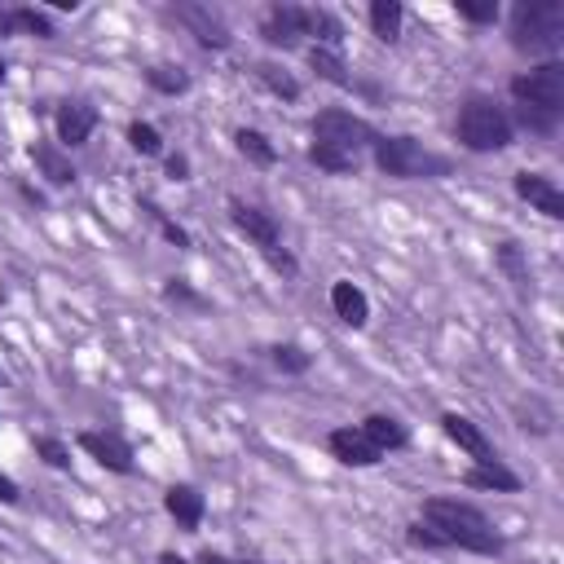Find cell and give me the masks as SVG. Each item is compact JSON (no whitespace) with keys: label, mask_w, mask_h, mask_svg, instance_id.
Here are the masks:
<instances>
[{"label":"cell","mask_w":564,"mask_h":564,"mask_svg":"<svg viewBox=\"0 0 564 564\" xmlns=\"http://www.w3.org/2000/svg\"><path fill=\"white\" fill-rule=\"evenodd\" d=\"M419 521L428 525L446 547H459V551H472V555H503V538L499 529L489 525V516L472 503H459V499H428L419 512Z\"/></svg>","instance_id":"cell-1"},{"label":"cell","mask_w":564,"mask_h":564,"mask_svg":"<svg viewBox=\"0 0 564 564\" xmlns=\"http://www.w3.org/2000/svg\"><path fill=\"white\" fill-rule=\"evenodd\" d=\"M454 132L459 141L472 151V155H499L516 141V124L512 115L493 102V98H467L459 106V119H454Z\"/></svg>","instance_id":"cell-2"},{"label":"cell","mask_w":564,"mask_h":564,"mask_svg":"<svg viewBox=\"0 0 564 564\" xmlns=\"http://www.w3.org/2000/svg\"><path fill=\"white\" fill-rule=\"evenodd\" d=\"M508 36L516 53H529V57L555 53L564 44V5L560 0H521V5H512Z\"/></svg>","instance_id":"cell-3"},{"label":"cell","mask_w":564,"mask_h":564,"mask_svg":"<svg viewBox=\"0 0 564 564\" xmlns=\"http://www.w3.org/2000/svg\"><path fill=\"white\" fill-rule=\"evenodd\" d=\"M375 168L384 177H397V181H433V177H446L450 172V159L433 155V151H423L414 137H375Z\"/></svg>","instance_id":"cell-4"},{"label":"cell","mask_w":564,"mask_h":564,"mask_svg":"<svg viewBox=\"0 0 564 564\" xmlns=\"http://www.w3.org/2000/svg\"><path fill=\"white\" fill-rule=\"evenodd\" d=\"M516 106L529 111H547V115H564V62L547 57L534 70H521V76L508 85Z\"/></svg>","instance_id":"cell-5"},{"label":"cell","mask_w":564,"mask_h":564,"mask_svg":"<svg viewBox=\"0 0 564 564\" xmlns=\"http://www.w3.org/2000/svg\"><path fill=\"white\" fill-rule=\"evenodd\" d=\"M309 128H313V141L335 146L344 155H358V159H362V151L375 146V137H380L362 115H352V111H318Z\"/></svg>","instance_id":"cell-6"},{"label":"cell","mask_w":564,"mask_h":564,"mask_svg":"<svg viewBox=\"0 0 564 564\" xmlns=\"http://www.w3.org/2000/svg\"><path fill=\"white\" fill-rule=\"evenodd\" d=\"M53 128H57V146L62 151H76L93 137L98 128V106L85 102V98H66L57 111H53Z\"/></svg>","instance_id":"cell-7"},{"label":"cell","mask_w":564,"mask_h":564,"mask_svg":"<svg viewBox=\"0 0 564 564\" xmlns=\"http://www.w3.org/2000/svg\"><path fill=\"white\" fill-rule=\"evenodd\" d=\"M260 40L269 44V49H300V40H305V5H273L269 14H265V23H260Z\"/></svg>","instance_id":"cell-8"},{"label":"cell","mask_w":564,"mask_h":564,"mask_svg":"<svg viewBox=\"0 0 564 564\" xmlns=\"http://www.w3.org/2000/svg\"><path fill=\"white\" fill-rule=\"evenodd\" d=\"M516 198H525L534 211H542L547 221H564V190L551 181V177H542V172H516Z\"/></svg>","instance_id":"cell-9"},{"label":"cell","mask_w":564,"mask_h":564,"mask_svg":"<svg viewBox=\"0 0 564 564\" xmlns=\"http://www.w3.org/2000/svg\"><path fill=\"white\" fill-rule=\"evenodd\" d=\"M441 433L472 459V463H499V454H493V446H489V437L480 433V423H472L467 414H441Z\"/></svg>","instance_id":"cell-10"},{"label":"cell","mask_w":564,"mask_h":564,"mask_svg":"<svg viewBox=\"0 0 564 564\" xmlns=\"http://www.w3.org/2000/svg\"><path fill=\"white\" fill-rule=\"evenodd\" d=\"M230 221L239 226V234H247V243L252 247H273V243H282L278 239V221L269 217L265 207H256V203H243V198H230Z\"/></svg>","instance_id":"cell-11"},{"label":"cell","mask_w":564,"mask_h":564,"mask_svg":"<svg viewBox=\"0 0 564 564\" xmlns=\"http://www.w3.org/2000/svg\"><path fill=\"white\" fill-rule=\"evenodd\" d=\"M326 450H331V459L344 463V467H380V463H384V454L362 437V428H335V433L326 437Z\"/></svg>","instance_id":"cell-12"},{"label":"cell","mask_w":564,"mask_h":564,"mask_svg":"<svg viewBox=\"0 0 564 564\" xmlns=\"http://www.w3.org/2000/svg\"><path fill=\"white\" fill-rule=\"evenodd\" d=\"M80 450L98 463V467H106V472H115V476H132V450L119 441V437H111V433H80Z\"/></svg>","instance_id":"cell-13"},{"label":"cell","mask_w":564,"mask_h":564,"mask_svg":"<svg viewBox=\"0 0 564 564\" xmlns=\"http://www.w3.org/2000/svg\"><path fill=\"white\" fill-rule=\"evenodd\" d=\"M31 164L36 172L53 185V190H66V185H76V164H70V155L57 146V141H31Z\"/></svg>","instance_id":"cell-14"},{"label":"cell","mask_w":564,"mask_h":564,"mask_svg":"<svg viewBox=\"0 0 564 564\" xmlns=\"http://www.w3.org/2000/svg\"><path fill=\"white\" fill-rule=\"evenodd\" d=\"M164 512L177 521V529L194 534V529L203 525L207 503H203V493H198L194 485H168V493H164Z\"/></svg>","instance_id":"cell-15"},{"label":"cell","mask_w":564,"mask_h":564,"mask_svg":"<svg viewBox=\"0 0 564 564\" xmlns=\"http://www.w3.org/2000/svg\"><path fill=\"white\" fill-rule=\"evenodd\" d=\"M358 428H362V437H367L380 454H393V450H406V446H410V428H406L397 414H367Z\"/></svg>","instance_id":"cell-16"},{"label":"cell","mask_w":564,"mask_h":564,"mask_svg":"<svg viewBox=\"0 0 564 564\" xmlns=\"http://www.w3.org/2000/svg\"><path fill=\"white\" fill-rule=\"evenodd\" d=\"M331 309L352 331H362L371 322V300H367V292L358 287V282H335V287H331Z\"/></svg>","instance_id":"cell-17"},{"label":"cell","mask_w":564,"mask_h":564,"mask_svg":"<svg viewBox=\"0 0 564 564\" xmlns=\"http://www.w3.org/2000/svg\"><path fill=\"white\" fill-rule=\"evenodd\" d=\"M463 485L467 489H493V493H521L525 489V480L512 467H503V459L499 463H472L463 472Z\"/></svg>","instance_id":"cell-18"},{"label":"cell","mask_w":564,"mask_h":564,"mask_svg":"<svg viewBox=\"0 0 564 564\" xmlns=\"http://www.w3.org/2000/svg\"><path fill=\"white\" fill-rule=\"evenodd\" d=\"M177 14H181V23L194 27V36H198L203 49H230V44H234L230 27H226L217 14H211V10H177Z\"/></svg>","instance_id":"cell-19"},{"label":"cell","mask_w":564,"mask_h":564,"mask_svg":"<svg viewBox=\"0 0 564 564\" xmlns=\"http://www.w3.org/2000/svg\"><path fill=\"white\" fill-rule=\"evenodd\" d=\"M234 151H239L247 164H256V168H273V164H278L273 141H269L260 128H239V132H234Z\"/></svg>","instance_id":"cell-20"},{"label":"cell","mask_w":564,"mask_h":564,"mask_svg":"<svg viewBox=\"0 0 564 564\" xmlns=\"http://www.w3.org/2000/svg\"><path fill=\"white\" fill-rule=\"evenodd\" d=\"M493 260H499V269L508 273V282L521 292V296H529L534 292V278H529V260H525V252L516 247V243H499L493 247Z\"/></svg>","instance_id":"cell-21"},{"label":"cell","mask_w":564,"mask_h":564,"mask_svg":"<svg viewBox=\"0 0 564 564\" xmlns=\"http://www.w3.org/2000/svg\"><path fill=\"white\" fill-rule=\"evenodd\" d=\"M305 36H313L318 49L339 53V44H344V23H339L331 10H305Z\"/></svg>","instance_id":"cell-22"},{"label":"cell","mask_w":564,"mask_h":564,"mask_svg":"<svg viewBox=\"0 0 564 564\" xmlns=\"http://www.w3.org/2000/svg\"><path fill=\"white\" fill-rule=\"evenodd\" d=\"M252 70H256V80H260L273 98H282V102H296V98H300V80L292 76L287 66H278V62H256Z\"/></svg>","instance_id":"cell-23"},{"label":"cell","mask_w":564,"mask_h":564,"mask_svg":"<svg viewBox=\"0 0 564 564\" xmlns=\"http://www.w3.org/2000/svg\"><path fill=\"white\" fill-rule=\"evenodd\" d=\"M401 0H371V31L384 40V44H397L401 40Z\"/></svg>","instance_id":"cell-24"},{"label":"cell","mask_w":564,"mask_h":564,"mask_svg":"<svg viewBox=\"0 0 564 564\" xmlns=\"http://www.w3.org/2000/svg\"><path fill=\"white\" fill-rule=\"evenodd\" d=\"M309 70L318 80H326V85H335V89H352V76H348V66H344V57L339 53H331V49H309Z\"/></svg>","instance_id":"cell-25"},{"label":"cell","mask_w":564,"mask_h":564,"mask_svg":"<svg viewBox=\"0 0 564 564\" xmlns=\"http://www.w3.org/2000/svg\"><path fill=\"white\" fill-rule=\"evenodd\" d=\"M309 164L313 168H322V172H331V177H348V172H358V155H344V151H335V146H322V141H313L309 146Z\"/></svg>","instance_id":"cell-26"},{"label":"cell","mask_w":564,"mask_h":564,"mask_svg":"<svg viewBox=\"0 0 564 564\" xmlns=\"http://www.w3.org/2000/svg\"><path fill=\"white\" fill-rule=\"evenodd\" d=\"M146 85H151L155 93H164V98H177V93H185V89H190V76H185L181 66L159 62V66H151V70H146Z\"/></svg>","instance_id":"cell-27"},{"label":"cell","mask_w":564,"mask_h":564,"mask_svg":"<svg viewBox=\"0 0 564 564\" xmlns=\"http://www.w3.org/2000/svg\"><path fill=\"white\" fill-rule=\"evenodd\" d=\"M269 358H273V367H278L282 375H309V367H313V358H309L300 344H273Z\"/></svg>","instance_id":"cell-28"},{"label":"cell","mask_w":564,"mask_h":564,"mask_svg":"<svg viewBox=\"0 0 564 564\" xmlns=\"http://www.w3.org/2000/svg\"><path fill=\"white\" fill-rule=\"evenodd\" d=\"M128 146H132L137 155L155 159V155H164V137H159V128H155V124H141V119H132V124H128Z\"/></svg>","instance_id":"cell-29"},{"label":"cell","mask_w":564,"mask_h":564,"mask_svg":"<svg viewBox=\"0 0 564 564\" xmlns=\"http://www.w3.org/2000/svg\"><path fill=\"white\" fill-rule=\"evenodd\" d=\"M14 23H18V31H23V36H36V40H53V36H57V31H53V23H49V14H40L36 5L14 10Z\"/></svg>","instance_id":"cell-30"},{"label":"cell","mask_w":564,"mask_h":564,"mask_svg":"<svg viewBox=\"0 0 564 564\" xmlns=\"http://www.w3.org/2000/svg\"><path fill=\"white\" fill-rule=\"evenodd\" d=\"M164 300H168V305H185V309H194V313L207 309V296H198L185 278H168V282H164Z\"/></svg>","instance_id":"cell-31"},{"label":"cell","mask_w":564,"mask_h":564,"mask_svg":"<svg viewBox=\"0 0 564 564\" xmlns=\"http://www.w3.org/2000/svg\"><path fill=\"white\" fill-rule=\"evenodd\" d=\"M454 14L467 18V23H476V27L499 23V5H493V0H454Z\"/></svg>","instance_id":"cell-32"},{"label":"cell","mask_w":564,"mask_h":564,"mask_svg":"<svg viewBox=\"0 0 564 564\" xmlns=\"http://www.w3.org/2000/svg\"><path fill=\"white\" fill-rule=\"evenodd\" d=\"M36 454H40L49 467H57V472H66V467H70V450H66L57 437H36Z\"/></svg>","instance_id":"cell-33"},{"label":"cell","mask_w":564,"mask_h":564,"mask_svg":"<svg viewBox=\"0 0 564 564\" xmlns=\"http://www.w3.org/2000/svg\"><path fill=\"white\" fill-rule=\"evenodd\" d=\"M260 256H265V260H269V269H273V273H282V278H296V273H300V260H296L287 247H282V243L265 247Z\"/></svg>","instance_id":"cell-34"},{"label":"cell","mask_w":564,"mask_h":564,"mask_svg":"<svg viewBox=\"0 0 564 564\" xmlns=\"http://www.w3.org/2000/svg\"><path fill=\"white\" fill-rule=\"evenodd\" d=\"M146 211H151V217L159 221V230H164V239H168L172 247H190V234H185V230H181L177 221H168V217H164V211H159L155 203H146Z\"/></svg>","instance_id":"cell-35"},{"label":"cell","mask_w":564,"mask_h":564,"mask_svg":"<svg viewBox=\"0 0 564 564\" xmlns=\"http://www.w3.org/2000/svg\"><path fill=\"white\" fill-rule=\"evenodd\" d=\"M406 538H410V547H423V551H441L446 542L428 529V525H423V521H414V525H406Z\"/></svg>","instance_id":"cell-36"},{"label":"cell","mask_w":564,"mask_h":564,"mask_svg":"<svg viewBox=\"0 0 564 564\" xmlns=\"http://www.w3.org/2000/svg\"><path fill=\"white\" fill-rule=\"evenodd\" d=\"M18 499H23V493H18V480H14V476H5V472H0V503H10V508H14Z\"/></svg>","instance_id":"cell-37"},{"label":"cell","mask_w":564,"mask_h":564,"mask_svg":"<svg viewBox=\"0 0 564 564\" xmlns=\"http://www.w3.org/2000/svg\"><path fill=\"white\" fill-rule=\"evenodd\" d=\"M168 177L172 181H190V159L185 155H168Z\"/></svg>","instance_id":"cell-38"},{"label":"cell","mask_w":564,"mask_h":564,"mask_svg":"<svg viewBox=\"0 0 564 564\" xmlns=\"http://www.w3.org/2000/svg\"><path fill=\"white\" fill-rule=\"evenodd\" d=\"M0 36H18V23H14V10H0Z\"/></svg>","instance_id":"cell-39"},{"label":"cell","mask_w":564,"mask_h":564,"mask_svg":"<svg viewBox=\"0 0 564 564\" xmlns=\"http://www.w3.org/2000/svg\"><path fill=\"white\" fill-rule=\"evenodd\" d=\"M190 564H230V560H226V555H217V551H203V555H198V560H190Z\"/></svg>","instance_id":"cell-40"},{"label":"cell","mask_w":564,"mask_h":564,"mask_svg":"<svg viewBox=\"0 0 564 564\" xmlns=\"http://www.w3.org/2000/svg\"><path fill=\"white\" fill-rule=\"evenodd\" d=\"M49 5L62 10V14H76V10H80V0H49Z\"/></svg>","instance_id":"cell-41"},{"label":"cell","mask_w":564,"mask_h":564,"mask_svg":"<svg viewBox=\"0 0 564 564\" xmlns=\"http://www.w3.org/2000/svg\"><path fill=\"white\" fill-rule=\"evenodd\" d=\"M159 564H190V560H181L177 551H164V555H159Z\"/></svg>","instance_id":"cell-42"},{"label":"cell","mask_w":564,"mask_h":564,"mask_svg":"<svg viewBox=\"0 0 564 564\" xmlns=\"http://www.w3.org/2000/svg\"><path fill=\"white\" fill-rule=\"evenodd\" d=\"M0 85H5V57H0Z\"/></svg>","instance_id":"cell-43"},{"label":"cell","mask_w":564,"mask_h":564,"mask_svg":"<svg viewBox=\"0 0 564 564\" xmlns=\"http://www.w3.org/2000/svg\"><path fill=\"white\" fill-rule=\"evenodd\" d=\"M5 384H10V375H5V371H0V388H5Z\"/></svg>","instance_id":"cell-44"},{"label":"cell","mask_w":564,"mask_h":564,"mask_svg":"<svg viewBox=\"0 0 564 564\" xmlns=\"http://www.w3.org/2000/svg\"><path fill=\"white\" fill-rule=\"evenodd\" d=\"M230 564H260V560H230Z\"/></svg>","instance_id":"cell-45"}]
</instances>
